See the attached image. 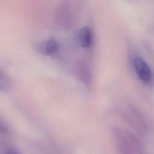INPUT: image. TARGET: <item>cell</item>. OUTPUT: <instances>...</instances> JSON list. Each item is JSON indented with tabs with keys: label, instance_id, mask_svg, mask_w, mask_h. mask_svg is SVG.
<instances>
[{
	"label": "cell",
	"instance_id": "3",
	"mask_svg": "<svg viewBox=\"0 0 154 154\" xmlns=\"http://www.w3.org/2000/svg\"><path fill=\"white\" fill-rule=\"evenodd\" d=\"M34 49L41 54L52 55L59 51L60 45L57 40L52 38L35 43L34 45Z\"/></svg>",
	"mask_w": 154,
	"mask_h": 154
},
{
	"label": "cell",
	"instance_id": "6",
	"mask_svg": "<svg viewBox=\"0 0 154 154\" xmlns=\"http://www.w3.org/2000/svg\"><path fill=\"white\" fill-rule=\"evenodd\" d=\"M78 76L85 85H90L91 81V73L89 67L84 62H80L76 68Z\"/></svg>",
	"mask_w": 154,
	"mask_h": 154
},
{
	"label": "cell",
	"instance_id": "7",
	"mask_svg": "<svg viewBox=\"0 0 154 154\" xmlns=\"http://www.w3.org/2000/svg\"><path fill=\"white\" fill-rule=\"evenodd\" d=\"M0 84H1V88H2L3 87L6 88L8 85V78L7 76L3 73V72H1V76H0Z\"/></svg>",
	"mask_w": 154,
	"mask_h": 154
},
{
	"label": "cell",
	"instance_id": "5",
	"mask_svg": "<svg viewBox=\"0 0 154 154\" xmlns=\"http://www.w3.org/2000/svg\"><path fill=\"white\" fill-rule=\"evenodd\" d=\"M77 40L79 45L84 48L90 47L93 42V34L91 29L88 26L81 28L77 32Z\"/></svg>",
	"mask_w": 154,
	"mask_h": 154
},
{
	"label": "cell",
	"instance_id": "1",
	"mask_svg": "<svg viewBox=\"0 0 154 154\" xmlns=\"http://www.w3.org/2000/svg\"><path fill=\"white\" fill-rule=\"evenodd\" d=\"M120 142L122 154H146L140 141L129 132L120 134Z\"/></svg>",
	"mask_w": 154,
	"mask_h": 154
},
{
	"label": "cell",
	"instance_id": "4",
	"mask_svg": "<svg viewBox=\"0 0 154 154\" xmlns=\"http://www.w3.org/2000/svg\"><path fill=\"white\" fill-rule=\"evenodd\" d=\"M134 68L141 81L146 83H149L151 81L152 75L147 64L145 61L139 57H135L133 61Z\"/></svg>",
	"mask_w": 154,
	"mask_h": 154
},
{
	"label": "cell",
	"instance_id": "2",
	"mask_svg": "<svg viewBox=\"0 0 154 154\" xmlns=\"http://www.w3.org/2000/svg\"><path fill=\"white\" fill-rule=\"evenodd\" d=\"M56 21L62 28H68L73 22V17L69 0H62L58 4L55 11Z\"/></svg>",
	"mask_w": 154,
	"mask_h": 154
}]
</instances>
